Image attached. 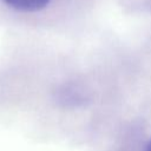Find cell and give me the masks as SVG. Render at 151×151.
I'll return each mask as SVG.
<instances>
[{
	"mask_svg": "<svg viewBox=\"0 0 151 151\" xmlns=\"http://www.w3.org/2000/svg\"><path fill=\"white\" fill-rule=\"evenodd\" d=\"M145 151H151V140L149 142V144L146 145V150Z\"/></svg>",
	"mask_w": 151,
	"mask_h": 151,
	"instance_id": "2",
	"label": "cell"
},
{
	"mask_svg": "<svg viewBox=\"0 0 151 151\" xmlns=\"http://www.w3.org/2000/svg\"><path fill=\"white\" fill-rule=\"evenodd\" d=\"M7 6L24 12H33L42 9L47 6L50 0H2Z\"/></svg>",
	"mask_w": 151,
	"mask_h": 151,
	"instance_id": "1",
	"label": "cell"
}]
</instances>
